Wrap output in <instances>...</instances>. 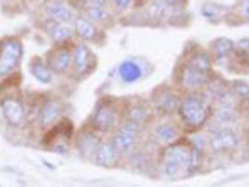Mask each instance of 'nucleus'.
<instances>
[{
  "instance_id": "nucleus-1",
  "label": "nucleus",
  "mask_w": 249,
  "mask_h": 187,
  "mask_svg": "<svg viewBox=\"0 0 249 187\" xmlns=\"http://www.w3.org/2000/svg\"><path fill=\"white\" fill-rule=\"evenodd\" d=\"M193 148L186 144H171L163 154V174L166 177H179L184 172H191Z\"/></svg>"
},
{
  "instance_id": "nucleus-2",
  "label": "nucleus",
  "mask_w": 249,
  "mask_h": 187,
  "mask_svg": "<svg viewBox=\"0 0 249 187\" xmlns=\"http://www.w3.org/2000/svg\"><path fill=\"white\" fill-rule=\"evenodd\" d=\"M179 114H181L183 121L191 128H199L206 123L210 116V105L201 96L190 94L179 103Z\"/></svg>"
},
{
  "instance_id": "nucleus-3",
  "label": "nucleus",
  "mask_w": 249,
  "mask_h": 187,
  "mask_svg": "<svg viewBox=\"0 0 249 187\" xmlns=\"http://www.w3.org/2000/svg\"><path fill=\"white\" fill-rule=\"evenodd\" d=\"M23 48L18 40H3L0 45V77H7L18 66Z\"/></svg>"
},
{
  "instance_id": "nucleus-4",
  "label": "nucleus",
  "mask_w": 249,
  "mask_h": 187,
  "mask_svg": "<svg viewBox=\"0 0 249 187\" xmlns=\"http://www.w3.org/2000/svg\"><path fill=\"white\" fill-rule=\"evenodd\" d=\"M138 138H140V126L131 121H126L118 129V133L115 134L111 142H113L115 149L118 151V154H128L133 151Z\"/></svg>"
},
{
  "instance_id": "nucleus-5",
  "label": "nucleus",
  "mask_w": 249,
  "mask_h": 187,
  "mask_svg": "<svg viewBox=\"0 0 249 187\" xmlns=\"http://www.w3.org/2000/svg\"><path fill=\"white\" fill-rule=\"evenodd\" d=\"M238 134L230 128H221L214 131L211 136V148L216 153H226L238 148Z\"/></svg>"
},
{
  "instance_id": "nucleus-6",
  "label": "nucleus",
  "mask_w": 249,
  "mask_h": 187,
  "mask_svg": "<svg viewBox=\"0 0 249 187\" xmlns=\"http://www.w3.org/2000/svg\"><path fill=\"white\" fill-rule=\"evenodd\" d=\"M2 113L12 126H22L25 123V109L15 98H5L2 101Z\"/></svg>"
},
{
  "instance_id": "nucleus-7",
  "label": "nucleus",
  "mask_w": 249,
  "mask_h": 187,
  "mask_svg": "<svg viewBox=\"0 0 249 187\" xmlns=\"http://www.w3.org/2000/svg\"><path fill=\"white\" fill-rule=\"evenodd\" d=\"M118 116L110 106H100L93 116V125L100 133H108L116 126Z\"/></svg>"
},
{
  "instance_id": "nucleus-8",
  "label": "nucleus",
  "mask_w": 249,
  "mask_h": 187,
  "mask_svg": "<svg viewBox=\"0 0 249 187\" xmlns=\"http://www.w3.org/2000/svg\"><path fill=\"white\" fill-rule=\"evenodd\" d=\"M208 83V75L201 73V71L195 70L193 66H190L186 63V66L181 71V85L184 90L188 91H195L203 88L204 85Z\"/></svg>"
},
{
  "instance_id": "nucleus-9",
  "label": "nucleus",
  "mask_w": 249,
  "mask_h": 187,
  "mask_svg": "<svg viewBox=\"0 0 249 187\" xmlns=\"http://www.w3.org/2000/svg\"><path fill=\"white\" fill-rule=\"evenodd\" d=\"M116 159H118V151L115 149L113 142H100V146L95 151V162L102 168H111L116 164Z\"/></svg>"
},
{
  "instance_id": "nucleus-10",
  "label": "nucleus",
  "mask_w": 249,
  "mask_h": 187,
  "mask_svg": "<svg viewBox=\"0 0 249 187\" xmlns=\"http://www.w3.org/2000/svg\"><path fill=\"white\" fill-rule=\"evenodd\" d=\"M91 60H93V55H91L90 48L87 45H77L73 51V66L77 75H83L90 70Z\"/></svg>"
},
{
  "instance_id": "nucleus-11",
  "label": "nucleus",
  "mask_w": 249,
  "mask_h": 187,
  "mask_svg": "<svg viewBox=\"0 0 249 187\" xmlns=\"http://www.w3.org/2000/svg\"><path fill=\"white\" fill-rule=\"evenodd\" d=\"M73 65V55L68 50H58L50 57V66L48 68L53 70L55 73H67Z\"/></svg>"
},
{
  "instance_id": "nucleus-12",
  "label": "nucleus",
  "mask_w": 249,
  "mask_h": 187,
  "mask_svg": "<svg viewBox=\"0 0 249 187\" xmlns=\"http://www.w3.org/2000/svg\"><path fill=\"white\" fill-rule=\"evenodd\" d=\"M47 15L55 23H70L73 20V10L65 3H50L47 7Z\"/></svg>"
},
{
  "instance_id": "nucleus-13",
  "label": "nucleus",
  "mask_w": 249,
  "mask_h": 187,
  "mask_svg": "<svg viewBox=\"0 0 249 187\" xmlns=\"http://www.w3.org/2000/svg\"><path fill=\"white\" fill-rule=\"evenodd\" d=\"M62 114V106H60L58 101H47L43 105L42 111H40V121H42L43 126L53 125L55 121L60 118Z\"/></svg>"
},
{
  "instance_id": "nucleus-14",
  "label": "nucleus",
  "mask_w": 249,
  "mask_h": 187,
  "mask_svg": "<svg viewBox=\"0 0 249 187\" xmlns=\"http://www.w3.org/2000/svg\"><path fill=\"white\" fill-rule=\"evenodd\" d=\"M48 33H50V38L55 43H63L75 35V27L70 25V23H55V25L50 27Z\"/></svg>"
},
{
  "instance_id": "nucleus-15",
  "label": "nucleus",
  "mask_w": 249,
  "mask_h": 187,
  "mask_svg": "<svg viewBox=\"0 0 249 187\" xmlns=\"http://www.w3.org/2000/svg\"><path fill=\"white\" fill-rule=\"evenodd\" d=\"M153 136L158 142L161 144H171L176 138H178V131H176L175 126L168 125V123H163V125H158L153 131Z\"/></svg>"
},
{
  "instance_id": "nucleus-16",
  "label": "nucleus",
  "mask_w": 249,
  "mask_h": 187,
  "mask_svg": "<svg viewBox=\"0 0 249 187\" xmlns=\"http://www.w3.org/2000/svg\"><path fill=\"white\" fill-rule=\"evenodd\" d=\"M118 75H120V78H122L123 81L135 83V81H138V79L142 78V68H140L135 62H124V63L120 65Z\"/></svg>"
},
{
  "instance_id": "nucleus-17",
  "label": "nucleus",
  "mask_w": 249,
  "mask_h": 187,
  "mask_svg": "<svg viewBox=\"0 0 249 187\" xmlns=\"http://www.w3.org/2000/svg\"><path fill=\"white\" fill-rule=\"evenodd\" d=\"M75 33L80 35V38L83 40H93L96 37V27L93 22H90L88 18L78 17L75 18Z\"/></svg>"
},
{
  "instance_id": "nucleus-18",
  "label": "nucleus",
  "mask_w": 249,
  "mask_h": 187,
  "mask_svg": "<svg viewBox=\"0 0 249 187\" xmlns=\"http://www.w3.org/2000/svg\"><path fill=\"white\" fill-rule=\"evenodd\" d=\"M232 50H234V43L230 38H218L211 43V53L214 60L226 58Z\"/></svg>"
},
{
  "instance_id": "nucleus-19",
  "label": "nucleus",
  "mask_w": 249,
  "mask_h": 187,
  "mask_svg": "<svg viewBox=\"0 0 249 187\" xmlns=\"http://www.w3.org/2000/svg\"><path fill=\"white\" fill-rule=\"evenodd\" d=\"M156 106H158V109L164 111V113H173L175 109L179 108V103L178 99H176L175 93H171V91H166V93H161L156 99Z\"/></svg>"
},
{
  "instance_id": "nucleus-20",
  "label": "nucleus",
  "mask_w": 249,
  "mask_h": 187,
  "mask_svg": "<svg viewBox=\"0 0 249 187\" xmlns=\"http://www.w3.org/2000/svg\"><path fill=\"white\" fill-rule=\"evenodd\" d=\"M30 71H32V75L35 77V79L40 83H50L52 81V78H53V73H52V70L48 68V66H45L43 63H40V62H34L30 65Z\"/></svg>"
},
{
  "instance_id": "nucleus-21",
  "label": "nucleus",
  "mask_w": 249,
  "mask_h": 187,
  "mask_svg": "<svg viewBox=\"0 0 249 187\" xmlns=\"http://www.w3.org/2000/svg\"><path fill=\"white\" fill-rule=\"evenodd\" d=\"M98 146H100V142L93 138V134H88V133L83 134V136L80 138V141H78V148H80V151H82L83 154H85V156L93 154Z\"/></svg>"
},
{
  "instance_id": "nucleus-22",
  "label": "nucleus",
  "mask_w": 249,
  "mask_h": 187,
  "mask_svg": "<svg viewBox=\"0 0 249 187\" xmlns=\"http://www.w3.org/2000/svg\"><path fill=\"white\" fill-rule=\"evenodd\" d=\"M87 15L88 20H93V22H105L108 18V12L105 10V7H96V5H90L87 7Z\"/></svg>"
},
{
  "instance_id": "nucleus-23",
  "label": "nucleus",
  "mask_w": 249,
  "mask_h": 187,
  "mask_svg": "<svg viewBox=\"0 0 249 187\" xmlns=\"http://www.w3.org/2000/svg\"><path fill=\"white\" fill-rule=\"evenodd\" d=\"M148 118V111L146 108H143V106H135V108L130 109V113H128V121L135 123V125H142L143 121H146Z\"/></svg>"
},
{
  "instance_id": "nucleus-24",
  "label": "nucleus",
  "mask_w": 249,
  "mask_h": 187,
  "mask_svg": "<svg viewBox=\"0 0 249 187\" xmlns=\"http://www.w3.org/2000/svg\"><path fill=\"white\" fill-rule=\"evenodd\" d=\"M232 93L239 99H249V83L246 81H234L232 83Z\"/></svg>"
},
{
  "instance_id": "nucleus-25",
  "label": "nucleus",
  "mask_w": 249,
  "mask_h": 187,
  "mask_svg": "<svg viewBox=\"0 0 249 187\" xmlns=\"http://www.w3.org/2000/svg\"><path fill=\"white\" fill-rule=\"evenodd\" d=\"M221 7L219 5H213V3H206V5H203V15L206 18H211L216 15V12H219Z\"/></svg>"
},
{
  "instance_id": "nucleus-26",
  "label": "nucleus",
  "mask_w": 249,
  "mask_h": 187,
  "mask_svg": "<svg viewBox=\"0 0 249 187\" xmlns=\"http://www.w3.org/2000/svg\"><path fill=\"white\" fill-rule=\"evenodd\" d=\"M111 2H113V7L118 12H124L126 9H130V5H131L133 0H111Z\"/></svg>"
},
{
  "instance_id": "nucleus-27",
  "label": "nucleus",
  "mask_w": 249,
  "mask_h": 187,
  "mask_svg": "<svg viewBox=\"0 0 249 187\" xmlns=\"http://www.w3.org/2000/svg\"><path fill=\"white\" fill-rule=\"evenodd\" d=\"M243 14H244V17L249 18V0H244L243 2Z\"/></svg>"
},
{
  "instance_id": "nucleus-28",
  "label": "nucleus",
  "mask_w": 249,
  "mask_h": 187,
  "mask_svg": "<svg viewBox=\"0 0 249 187\" xmlns=\"http://www.w3.org/2000/svg\"><path fill=\"white\" fill-rule=\"evenodd\" d=\"M91 5H96V7H105V3L108 2V0H90Z\"/></svg>"
},
{
  "instance_id": "nucleus-29",
  "label": "nucleus",
  "mask_w": 249,
  "mask_h": 187,
  "mask_svg": "<svg viewBox=\"0 0 249 187\" xmlns=\"http://www.w3.org/2000/svg\"><path fill=\"white\" fill-rule=\"evenodd\" d=\"M181 0H164V3H168V5H176V3H179Z\"/></svg>"
}]
</instances>
